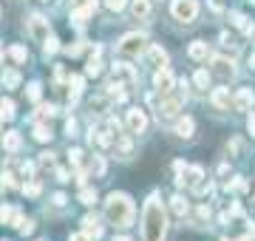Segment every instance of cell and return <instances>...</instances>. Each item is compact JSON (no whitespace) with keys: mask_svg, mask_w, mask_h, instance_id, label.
Here are the masks:
<instances>
[{"mask_svg":"<svg viewBox=\"0 0 255 241\" xmlns=\"http://www.w3.org/2000/svg\"><path fill=\"white\" fill-rule=\"evenodd\" d=\"M164 233H167V213H164L159 193H150L142 210V236L145 241H164Z\"/></svg>","mask_w":255,"mask_h":241,"instance_id":"1","label":"cell"},{"mask_svg":"<svg viewBox=\"0 0 255 241\" xmlns=\"http://www.w3.org/2000/svg\"><path fill=\"white\" fill-rule=\"evenodd\" d=\"M105 219H108L114 227L125 230L133 224V202L128 193H111L105 199Z\"/></svg>","mask_w":255,"mask_h":241,"instance_id":"2","label":"cell"},{"mask_svg":"<svg viewBox=\"0 0 255 241\" xmlns=\"http://www.w3.org/2000/svg\"><path fill=\"white\" fill-rule=\"evenodd\" d=\"M117 51L122 57H139L142 51H147V37L145 34H136V31H133V34H125V37L117 43Z\"/></svg>","mask_w":255,"mask_h":241,"instance_id":"3","label":"cell"},{"mask_svg":"<svg viewBox=\"0 0 255 241\" xmlns=\"http://www.w3.org/2000/svg\"><path fill=\"white\" fill-rule=\"evenodd\" d=\"M170 11H173L176 20L193 23V20L199 17V3H196V0H173V3H170Z\"/></svg>","mask_w":255,"mask_h":241,"instance_id":"4","label":"cell"},{"mask_svg":"<svg viewBox=\"0 0 255 241\" xmlns=\"http://www.w3.org/2000/svg\"><path fill=\"white\" fill-rule=\"evenodd\" d=\"M201 182H204V167L201 165H193V167L184 165V170L176 176V185L179 187H190V190H199Z\"/></svg>","mask_w":255,"mask_h":241,"instance_id":"5","label":"cell"},{"mask_svg":"<svg viewBox=\"0 0 255 241\" xmlns=\"http://www.w3.org/2000/svg\"><path fill=\"white\" fill-rule=\"evenodd\" d=\"M94 9H97V0H71V20L82 26L94 14Z\"/></svg>","mask_w":255,"mask_h":241,"instance_id":"6","label":"cell"},{"mask_svg":"<svg viewBox=\"0 0 255 241\" xmlns=\"http://www.w3.org/2000/svg\"><path fill=\"white\" fill-rule=\"evenodd\" d=\"M173 85H176V80H173V74H170V68L164 65V68H156V74H153V88L159 94H170L173 91Z\"/></svg>","mask_w":255,"mask_h":241,"instance_id":"7","label":"cell"},{"mask_svg":"<svg viewBox=\"0 0 255 241\" xmlns=\"http://www.w3.org/2000/svg\"><path fill=\"white\" fill-rule=\"evenodd\" d=\"M114 80H117V83H122L125 88L136 85V71H133V65H128V63H114Z\"/></svg>","mask_w":255,"mask_h":241,"instance_id":"8","label":"cell"},{"mask_svg":"<svg viewBox=\"0 0 255 241\" xmlns=\"http://www.w3.org/2000/svg\"><path fill=\"white\" fill-rule=\"evenodd\" d=\"M28 34H31L34 43H43V40L48 37V20L40 17V14H34V17L28 20Z\"/></svg>","mask_w":255,"mask_h":241,"instance_id":"9","label":"cell"},{"mask_svg":"<svg viewBox=\"0 0 255 241\" xmlns=\"http://www.w3.org/2000/svg\"><path fill=\"white\" fill-rule=\"evenodd\" d=\"M145 128H147L145 111H142V108H130V111H128V130H130V133H145Z\"/></svg>","mask_w":255,"mask_h":241,"instance_id":"10","label":"cell"},{"mask_svg":"<svg viewBox=\"0 0 255 241\" xmlns=\"http://www.w3.org/2000/svg\"><path fill=\"white\" fill-rule=\"evenodd\" d=\"M210 63H213V71H216L221 80H233V77H236V63L227 60V57H213Z\"/></svg>","mask_w":255,"mask_h":241,"instance_id":"11","label":"cell"},{"mask_svg":"<svg viewBox=\"0 0 255 241\" xmlns=\"http://www.w3.org/2000/svg\"><path fill=\"white\" fill-rule=\"evenodd\" d=\"M233 108H238V111H253V105H255V94L253 88H241V91L233 97V102H230Z\"/></svg>","mask_w":255,"mask_h":241,"instance_id":"12","label":"cell"},{"mask_svg":"<svg viewBox=\"0 0 255 241\" xmlns=\"http://www.w3.org/2000/svg\"><path fill=\"white\" fill-rule=\"evenodd\" d=\"M111 150L117 153V159H128L133 153V142H130V136H122L119 133L117 139H114V145H111Z\"/></svg>","mask_w":255,"mask_h":241,"instance_id":"13","label":"cell"},{"mask_svg":"<svg viewBox=\"0 0 255 241\" xmlns=\"http://www.w3.org/2000/svg\"><path fill=\"white\" fill-rule=\"evenodd\" d=\"M179 108H182V102L179 100H164L162 105H159V120H176L179 117Z\"/></svg>","mask_w":255,"mask_h":241,"instance_id":"14","label":"cell"},{"mask_svg":"<svg viewBox=\"0 0 255 241\" xmlns=\"http://www.w3.org/2000/svg\"><path fill=\"white\" fill-rule=\"evenodd\" d=\"M82 233H85L88 239H102V227L94 216H85V219H82Z\"/></svg>","mask_w":255,"mask_h":241,"instance_id":"15","label":"cell"},{"mask_svg":"<svg viewBox=\"0 0 255 241\" xmlns=\"http://www.w3.org/2000/svg\"><path fill=\"white\" fill-rule=\"evenodd\" d=\"M20 145H23V139H20L17 130H6V133H3V148L9 150V153H17Z\"/></svg>","mask_w":255,"mask_h":241,"instance_id":"16","label":"cell"},{"mask_svg":"<svg viewBox=\"0 0 255 241\" xmlns=\"http://www.w3.org/2000/svg\"><path fill=\"white\" fill-rule=\"evenodd\" d=\"M147 57H150V63H153L156 68H164V65H167V51H164L162 46H150L147 48Z\"/></svg>","mask_w":255,"mask_h":241,"instance_id":"17","label":"cell"},{"mask_svg":"<svg viewBox=\"0 0 255 241\" xmlns=\"http://www.w3.org/2000/svg\"><path fill=\"white\" fill-rule=\"evenodd\" d=\"M130 11H133L136 20H147L150 17V0H133L130 3Z\"/></svg>","mask_w":255,"mask_h":241,"instance_id":"18","label":"cell"},{"mask_svg":"<svg viewBox=\"0 0 255 241\" xmlns=\"http://www.w3.org/2000/svg\"><path fill=\"white\" fill-rule=\"evenodd\" d=\"M193 130H196V122H193L190 117H182V120L176 122V133H179L182 139H190Z\"/></svg>","mask_w":255,"mask_h":241,"instance_id":"19","label":"cell"},{"mask_svg":"<svg viewBox=\"0 0 255 241\" xmlns=\"http://www.w3.org/2000/svg\"><path fill=\"white\" fill-rule=\"evenodd\" d=\"M68 88H71V94H68V100H71V102H77V100H80V94H82V88H85V80H82L80 74H71V80H68Z\"/></svg>","mask_w":255,"mask_h":241,"instance_id":"20","label":"cell"},{"mask_svg":"<svg viewBox=\"0 0 255 241\" xmlns=\"http://www.w3.org/2000/svg\"><path fill=\"white\" fill-rule=\"evenodd\" d=\"M210 100H213V105H216V108H230V102H233V97H230V91H227V88H216Z\"/></svg>","mask_w":255,"mask_h":241,"instance_id":"21","label":"cell"},{"mask_svg":"<svg viewBox=\"0 0 255 241\" xmlns=\"http://www.w3.org/2000/svg\"><path fill=\"white\" fill-rule=\"evenodd\" d=\"M190 57L193 60H207V43H204V40H193L190 43Z\"/></svg>","mask_w":255,"mask_h":241,"instance_id":"22","label":"cell"},{"mask_svg":"<svg viewBox=\"0 0 255 241\" xmlns=\"http://www.w3.org/2000/svg\"><path fill=\"white\" fill-rule=\"evenodd\" d=\"M170 210H173V216H179V219H184L190 207H187V202H184L182 196H173V199H170Z\"/></svg>","mask_w":255,"mask_h":241,"instance_id":"23","label":"cell"},{"mask_svg":"<svg viewBox=\"0 0 255 241\" xmlns=\"http://www.w3.org/2000/svg\"><path fill=\"white\" fill-rule=\"evenodd\" d=\"M0 80H3V88H17V85H20V74L14 71V68L3 71V77H0Z\"/></svg>","mask_w":255,"mask_h":241,"instance_id":"24","label":"cell"},{"mask_svg":"<svg viewBox=\"0 0 255 241\" xmlns=\"http://www.w3.org/2000/svg\"><path fill=\"white\" fill-rule=\"evenodd\" d=\"M88 170H91L94 176H102V173H105V162H102V156H91V159H88Z\"/></svg>","mask_w":255,"mask_h":241,"instance_id":"25","label":"cell"},{"mask_svg":"<svg viewBox=\"0 0 255 241\" xmlns=\"http://www.w3.org/2000/svg\"><path fill=\"white\" fill-rule=\"evenodd\" d=\"M0 117H3V120H14V102L11 100L0 102Z\"/></svg>","mask_w":255,"mask_h":241,"instance_id":"26","label":"cell"},{"mask_svg":"<svg viewBox=\"0 0 255 241\" xmlns=\"http://www.w3.org/2000/svg\"><path fill=\"white\" fill-rule=\"evenodd\" d=\"M100 71H102V63L97 60V57H91L88 65H85V74H88V77H100Z\"/></svg>","mask_w":255,"mask_h":241,"instance_id":"27","label":"cell"},{"mask_svg":"<svg viewBox=\"0 0 255 241\" xmlns=\"http://www.w3.org/2000/svg\"><path fill=\"white\" fill-rule=\"evenodd\" d=\"M9 54H11V60H14V63H26L28 51H26L23 46H11V48H9Z\"/></svg>","mask_w":255,"mask_h":241,"instance_id":"28","label":"cell"},{"mask_svg":"<svg viewBox=\"0 0 255 241\" xmlns=\"http://www.w3.org/2000/svg\"><path fill=\"white\" fill-rule=\"evenodd\" d=\"M34 139L37 142H48L51 139V128H48V125H37L34 128Z\"/></svg>","mask_w":255,"mask_h":241,"instance_id":"29","label":"cell"},{"mask_svg":"<svg viewBox=\"0 0 255 241\" xmlns=\"http://www.w3.org/2000/svg\"><path fill=\"white\" fill-rule=\"evenodd\" d=\"M68 159H71V165H74V167H85V153H82L80 148H74L71 153H68Z\"/></svg>","mask_w":255,"mask_h":241,"instance_id":"30","label":"cell"},{"mask_svg":"<svg viewBox=\"0 0 255 241\" xmlns=\"http://www.w3.org/2000/svg\"><path fill=\"white\" fill-rule=\"evenodd\" d=\"M57 48H60V46H57V37H51V34H48V37L43 40V54H46V57H51V54L57 51Z\"/></svg>","mask_w":255,"mask_h":241,"instance_id":"31","label":"cell"},{"mask_svg":"<svg viewBox=\"0 0 255 241\" xmlns=\"http://www.w3.org/2000/svg\"><path fill=\"white\" fill-rule=\"evenodd\" d=\"M80 202L91 207V204L97 202V190H91V187H82V193H80Z\"/></svg>","mask_w":255,"mask_h":241,"instance_id":"32","label":"cell"},{"mask_svg":"<svg viewBox=\"0 0 255 241\" xmlns=\"http://www.w3.org/2000/svg\"><path fill=\"white\" fill-rule=\"evenodd\" d=\"M227 187H230V190H233V193H247V187H250V185H247L244 179L238 176V179H233V182H230Z\"/></svg>","mask_w":255,"mask_h":241,"instance_id":"33","label":"cell"},{"mask_svg":"<svg viewBox=\"0 0 255 241\" xmlns=\"http://www.w3.org/2000/svg\"><path fill=\"white\" fill-rule=\"evenodd\" d=\"M196 85H199V88H207V85H210V74L204 71V68L196 71Z\"/></svg>","mask_w":255,"mask_h":241,"instance_id":"34","label":"cell"},{"mask_svg":"<svg viewBox=\"0 0 255 241\" xmlns=\"http://www.w3.org/2000/svg\"><path fill=\"white\" fill-rule=\"evenodd\" d=\"M11 216H14V207H6V204H3V207H0V224H9Z\"/></svg>","mask_w":255,"mask_h":241,"instance_id":"35","label":"cell"},{"mask_svg":"<svg viewBox=\"0 0 255 241\" xmlns=\"http://www.w3.org/2000/svg\"><path fill=\"white\" fill-rule=\"evenodd\" d=\"M0 182H3L6 187H17V182H14V173H11V170H3V173H0Z\"/></svg>","mask_w":255,"mask_h":241,"instance_id":"36","label":"cell"},{"mask_svg":"<svg viewBox=\"0 0 255 241\" xmlns=\"http://www.w3.org/2000/svg\"><path fill=\"white\" fill-rule=\"evenodd\" d=\"M125 3H128V0H105V6H108L111 11H122V9H125Z\"/></svg>","mask_w":255,"mask_h":241,"instance_id":"37","label":"cell"},{"mask_svg":"<svg viewBox=\"0 0 255 241\" xmlns=\"http://www.w3.org/2000/svg\"><path fill=\"white\" fill-rule=\"evenodd\" d=\"M23 193H26V196H37V193H40V182H28V185H23Z\"/></svg>","mask_w":255,"mask_h":241,"instance_id":"38","label":"cell"},{"mask_svg":"<svg viewBox=\"0 0 255 241\" xmlns=\"http://www.w3.org/2000/svg\"><path fill=\"white\" fill-rule=\"evenodd\" d=\"M28 100H31V102L40 100V83H31V85H28Z\"/></svg>","mask_w":255,"mask_h":241,"instance_id":"39","label":"cell"},{"mask_svg":"<svg viewBox=\"0 0 255 241\" xmlns=\"http://www.w3.org/2000/svg\"><path fill=\"white\" fill-rule=\"evenodd\" d=\"M54 114H57V105H51V102L40 105V117H54Z\"/></svg>","mask_w":255,"mask_h":241,"instance_id":"40","label":"cell"},{"mask_svg":"<svg viewBox=\"0 0 255 241\" xmlns=\"http://www.w3.org/2000/svg\"><path fill=\"white\" fill-rule=\"evenodd\" d=\"M40 165H54V153H51V150L40 153Z\"/></svg>","mask_w":255,"mask_h":241,"instance_id":"41","label":"cell"},{"mask_svg":"<svg viewBox=\"0 0 255 241\" xmlns=\"http://www.w3.org/2000/svg\"><path fill=\"white\" fill-rule=\"evenodd\" d=\"M65 133H68V136H77V120L65 122Z\"/></svg>","mask_w":255,"mask_h":241,"instance_id":"42","label":"cell"},{"mask_svg":"<svg viewBox=\"0 0 255 241\" xmlns=\"http://www.w3.org/2000/svg\"><path fill=\"white\" fill-rule=\"evenodd\" d=\"M207 216H210V207H207V204H201L199 210H196V219H199V222H204Z\"/></svg>","mask_w":255,"mask_h":241,"instance_id":"43","label":"cell"},{"mask_svg":"<svg viewBox=\"0 0 255 241\" xmlns=\"http://www.w3.org/2000/svg\"><path fill=\"white\" fill-rule=\"evenodd\" d=\"M65 54H68V57H80L82 54V46H68V48H65Z\"/></svg>","mask_w":255,"mask_h":241,"instance_id":"44","label":"cell"},{"mask_svg":"<svg viewBox=\"0 0 255 241\" xmlns=\"http://www.w3.org/2000/svg\"><path fill=\"white\" fill-rule=\"evenodd\" d=\"M91 108L102 111V108H105V97H97V100H91Z\"/></svg>","mask_w":255,"mask_h":241,"instance_id":"45","label":"cell"},{"mask_svg":"<svg viewBox=\"0 0 255 241\" xmlns=\"http://www.w3.org/2000/svg\"><path fill=\"white\" fill-rule=\"evenodd\" d=\"M20 170H23V176H31V173H34V165H31V162H23Z\"/></svg>","mask_w":255,"mask_h":241,"instance_id":"46","label":"cell"},{"mask_svg":"<svg viewBox=\"0 0 255 241\" xmlns=\"http://www.w3.org/2000/svg\"><path fill=\"white\" fill-rule=\"evenodd\" d=\"M247 128H250V133L255 136V111L250 114V120H247Z\"/></svg>","mask_w":255,"mask_h":241,"instance_id":"47","label":"cell"},{"mask_svg":"<svg viewBox=\"0 0 255 241\" xmlns=\"http://www.w3.org/2000/svg\"><path fill=\"white\" fill-rule=\"evenodd\" d=\"M68 241H91V239H88L85 233H74V236H71V239H68Z\"/></svg>","mask_w":255,"mask_h":241,"instance_id":"48","label":"cell"},{"mask_svg":"<svg viewBox=\"0 0 255 241\" xmlns=\"http://www.w3.org/2000/svg\"><path fill=\"white\" fill-rule=\"evenodd\" d=\"M54 204H57V207H63V204H65V196H63V193H54Z\"/></svg>","mask_w":255,"mask_h":241,"instance_id":"49","label":"cell"},{"mask_svg":"<svg viewBox=\"0 0 255 241\" xmlns=\"http://www.w3.org/2000/svg\"><path fill=\"white\" fill-rule=\"evenodd\" d=\"M57 179L60 182H68V170H57Z\"/></svg>","mask_w":255,"mask_h":241,"instance_id":"50","label":"cell"},{"mask_svg":"<svg viewBox=\"0 0 255 241\" xmlns=\"http://www.w3.org/2000/svg\"><path fill=\"white\" fill-rule=\"evenodd\" d=\"M114 241H130V239H128V236H119V239H114Z\"/></svg>","mask_w":255,"mask_h":241,"instance_id":"51","label":"cell"},{"mask_svg":"<svg viewBox=\"0 0 255 241\" xmlns=\"http://www.w3.org/2000/svg\"><path fill=\"white\" fill-rule=\"evenodd\" d=\"M250 65H253V68H255V54H253V57H250Z\"/></svg>","mask_w":255,"mask_h":241,"instance_id":"52","label":"cell"},{"mask_svg":"<svg viewBox=\"0 0 255 241\" xmlns=\"http://www.w3.org/2000/svg\"><path fill=\"white\" fill-rule=\"evenodd\" d=\"M0 128H3V117H0Z\"/></svg>","mask_w":255,"mask_h":241,"instance_id":"53","label":"cell"},{"mask_svg":"<svg viewBox=\"0 0 255 241\" xmlns=\"http://www.w3.org/2000/svg\"><path fill=\"white\" fill-rule=\"evenodd\" d=\"M0 63H3V51H0Z\"/></svg>","mask_w":255,"mask_h":241,"instance_id":"54","label":"cell"},{"mask_svg":"<svg viewBox=\"0 0 255 241\" xmlns=\"http://www.w3.org/2000/svg\"><path fill=\"white\" fill-rule=\"evenodd\" d=\"M221 241H230V239H221Z\"/></svg>","mask_w":255,"mask_h":241,"instance_id":"55","label":"cell"},{"mask_svg":"<svg viewBox=\"0 0 255 241\" xmlns=\"http://www.w3.org/2000/svg\"><path fill=\"white\" fill-rule=\"evenodd\" d=\"M253 3H255V0H253Z\"/></svg>","mask_w":255,"mask_h":241,"instance_id":"56","label":"cell"}]
</instances>
